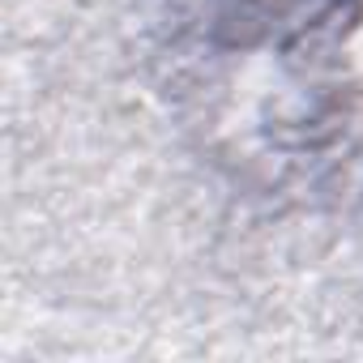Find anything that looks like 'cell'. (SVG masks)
<instances>
[{"label":"cell","instance_id":"6da1fadb","mask_svg":"<svg viewBox=\"0 0 363 363\" xmlns=\"http://www.w3.org/2000/svg\"><path fill=\"white\" fill-rule=\"evenodd\" d=\"M329 5H333V9H350V13H359V9H363V0H329Z\"/></svg>","mask_w":363,"mask_h":363}]
</instances>
